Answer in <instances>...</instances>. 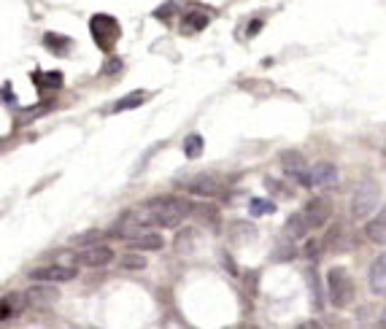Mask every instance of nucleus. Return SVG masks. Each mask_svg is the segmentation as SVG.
<instances>
[{
	"label": "nucleus",
	"mask_w": 386,
	"mask_h": 329,
	"mask_svg": "<svg viewBox=\"0 0 386 329\" xmlns=\"http://www.w3.org/2000/svg\"><path fill=\"white\" fill-rule=\"evenodd\" d=\"M365 238L375 246H386V205L365 225Z\"/></svg>",
	"instance_id": "nucleus-12"
},
{
	"label": "nucleus",
	"mask_w": 386,
	"mask_h": 329,
	"mask_svg": "<svg viewBox=\"0 0 386 329\" xmlns=\"http://www.w3.org/2000/svg\"><path fill=\"white\" fill-rule=\"evenodd\" d=\"M192 203H186L181 197H157L146 205V213L152 216V222L159 227H176L186 213H192Z\"/></svg>",
	"instance_id": "nucleus-1"
},
{
	"label": "nucleus",
	"mask_w": 386,
	"mask_h": 329,
	"mask_svg": "<svg viewBox=\"0 0 386 329\" xmlns=\"http://www.w3.org/2000/svg\"><path fill=\"white\" fill-rule=\"evenodd\" d=\"M340 181L338 167L332 162H319L308 170V186L313 189H327V186H335Z\"/></svg>",
	"instance_id": "nucleus-8"
},
{
	"label": "nucleus",
	"mask_w": 386,
	"mask_h": 329,
	"mask_svg": "<svg viewBox=\"0 0 386 329\" xmlns=\"http://www.w3.org/2000/svg\"><path fill=\"white\" fill-rule=\"evenodd\" d=\"M303 216H306V222L310 225V229H313V227H322L327 219H330V200H325V197L310 200L308 205L303 208Z\"/></svg>",
	"instance_id": "nucleus-11"
},
{
	"label": "nucleus",
	"mask_w": 386,
	"mask_h": 329,
	"mask_svg": "<svg viewBox=\"0 0 386 329\" xmlns=\"http://www.w3.org/2000/svg\"><path fill=\"white\" fill-rule=\"evenodd\" d=\"M176 184L181 189H186L189 195L198 197H211L219 192V179L214 173H198V176H189V179H179Z\"/></svg>",
	"instance_id": "nucleus-5"
},
{
	"label": "nucleus",
	"mask_w": 386,
	"mask_h": 329,
	"mask_svg": "<svg viewBox=\"0 0 386 329\" xmlns=\"http://www.w3.org/2000/svg\"><path fill=\"white\" fill-rule=\"evenodd\" d=\"M78 275L76 268L71 265H44V268L30 270V281H47V284H65Z\"/></svg>",
	"instance_id": "nucleus-6"
},
{
	"label": "nucleus",
	"mask_w": 386,
	"mask_h": 329,
	"mask_svg": "<svg viewBox=\"0 0 386 329\" xmlns=\"http://www.w3.org/2000/svg\"><path fill=\"white\" fill-rule=\"evenodd\" d=\"M208 22H211V19H208L205 11H195V8H192V11L184 16V32H200Z\"/></svg>",
	"instance_id": "nucleus-20"
},
{
	"label": "nucleus",
	"mask_w": 386,
	"mask_h": 329,
	"mask_svg": "<svg viewBox=\"0 0 386 329\" xmlns=\"http://www.w3.org/2000/svg\"><path fill=\"white\" fill-rule=\"evenodd\" d=\"M119 68H122V60H116V57H114V60L109 62V65H106V68H103V73H119Z\"/></svg>",
	"instance_id": "nucleus-26"
},
{
	"label": "nucleus",
	"mask_w": 386,
	"mask_h": 329,
	"mask_svg": "<svg viewBox=\"0 0 386 329\" xmlns=\"http://www.w3.org/2000/svg\"><path fill=\"white\" fill-rule=\"evenodd\" d=\"M165 246V240L159 238L157 232H143V235H133V249L140 251H159Z\"/></svg>",
	"instance_id": "nucleus-18"
},
{
	"label": "nucleus",
	"mask_w": 386,
	"mask_h": 329,
	"mask_svg": "<svg viewBox=\"0 0 386 329\" xmlns=\"http://www.w3.org/2000/svg\"><path fill=\"white\" fill-rule=\"evenodd\" d=\"M203 149H205V140H203L200 133H189L184 138V154L189 160H198L203 154Z\"/></svg>",
	"instance_id": "nucleus-21"
},
{
	"label": "nucleus",
	"mask_w": 386,
	"mask_h": 329,
	"mask_svg": "<svg viewBox=\"0 0 386 329\" xmlns=\"http://www.w3.org/2000/svg\"><path fill=\"white\" fill-rule=\"evenodd\" d=\"M370 292L386 294V254H381L370 268Z\"/></svg>",
	"instance_id": "nucleus-13"
},
{
	"label": "nucleus",
	"mask_w": 386,
	"mask_h": 329,
	"mask_svg": "<svg viewBox=\"0 0 386 329\" xmlns=\"http://www.w3.org/2000/svg\"><path fill=\"white\" fill-rule=\"evenodd\" d=\"M122 268L124 270H143V268H146V256H140V254H124L122 256Z\"/></svg>",
	"instance_id": "nucleus-25"
},
{
	"label": "nucleus",
	"mask_w": 386,
	"mask_h": 329,
	"mask_svg": "<svg viewBox=\"0 0 386 329\" xmlns=\"http://www.w3.org/2000/svg\"><path fill=\"white\" fill-rule=\"evenodd\" d=\"M32 84L41 90V95L54 92L62 87V76L60 73H32Z\"/></svg>",
	"instance_id": "nucleus-19"
},
{
	"label": "nucleus",
	"mask_w": 386,
	"mask_h": 329,
	"mask_svg": "<svg viewBox=\"0 0 386 329\" xmlns=\"http://www.w3.org/2000/svg\"><path fill=\"white\" fill-rule=\"evenodd\" d=\"M22 302H28V294H6L0 302V321H8L11 313H19Z\"/></svg>",
	"instance_id": "nucleus-17"
},
{
	"label": "nucleus",
	"mask_w": 386,
	"mask_h": 329,
	"mask_svg": "<svg viewBox=\"0 0 386 329\" xmlns=\"http://www.w3.org/2000/svg\"><path fill=\"white\" fill-rule=\"evenodd\" d=\"M306 275H308V281H310V302H313L316 311H322V308H325V302H322V286H319L322 281H319L316 270H308Z\"/></svg>",
	"instance_id": "nucleus-22"
},
{
	"label": "nucleus",
	"mask_w": 386,
	"mask_h": 329,
	"mask_svg": "<svg viewBox=\"0 0 386 329\" xmlns=\"http://www.w3.org/2000/svg\"><path fill=\"white\" fill-rule=\"evenodd\" d=\"M378 200H381V189H378L375 179H362L351 195V216L359 222L368 219L373 210L378 208Z\"/></svg>",
	"instance_id": "nucleus-2"
},
{
	"label": "nucleus",
	"mask_w": 386,
	"mask_h": 329,
	"mask_svg": "<svg viewBox=\"0 0 386 329\" xmlns=\"http://www.w3.org/2000/svg\"><path fill=\"white\" fill-rule=\"evenodd\" d=\"M248 210H251L254 219H260V216H265V213H273V210H276V203L263 200V197H254V200L248 203Z\"/></svg>",
	"instance_id": "nucleus-23"
},
{
	"label": "nucleus",
	"mask_w": 386,
	"mask_h": 329,
	"mask_svg": "<svg viewBox=\"0 0 386 329\" xmlns=\"http://www.w3.org/2000/svg\"><path fill=\"white\" fill-rule=\"evenodd\" d=\"M90 32H92L95 44L100 46L103 52H111L116 41L122 38V25H119V19L111 14H95L90 19Z\"/></svg>",
	"instance_id": "nucleus-4"
},
{
	"label": "nucleus",
	"mask_w": 386,
	"mask_h": 329,
	"mask_svg": "<svg viewBox=\"0 0 386 329\" xmlns=\"http://www.w3.org/2000/svg\"><path fill=\"white\" fill-rule=\"evenodd\" d=\"M111 259H114V251H111L109 246H95V249H84V251L76 256V262L87 265V268H106V265H111Z\"/></svg>",
	"instance_id": "nucleus-10"
},
{
	"label": "nucleus",
	"mask_w": 386,
	"mask_h": 329,
	"mask_svg": "<svg viewBox=\"0 0 386 329\" xmlns=\"http://www.w3.org/2000/svg\"><path fill=\"white\" fill-rule=\"evenodd\" d=\"M192 249H195V232H192V229L179 232V238H176V251H179V254H186V251H192Z\"/></svg>",
	"instance_id": "nucleus-24"
},
{
	"label": "nucleus",
	"mask_w": 386,
	"mask_h": 329,
	"mask_svg": "<svg viewBox=\"0 0 386 329\" xmlns=\"http://www.w3.org/2000/svg\"><path fill=\"white\" fill-rule=\"evenodd\" d=\"M230 238L232 243H238V246H246V243H251V240L257 238V227L248 225V222H232Z\"/></svg>",
	"instance_id": "nucleus-15"
},
{
	"label": "nucleus",
	"mask_w": 386,
	"mask_h": 329,
	"mask_svg": "<svg viewBox=\"0 0 386 329\" xmlns=\"http://www.w3.org/2000/svg\"><path fill=\"white\" fill-rule=\"evenodd\" d=\"M44 46H47L52 54H57V57H68V54H71V46H73V41H71L68 35L47 32V35H44Z\"/></svg>",
	"instance_id": "nucleus-14"
},
{
	"label": "nucleus",
	"mask_w": 386,
	"mask_h": 329,
	"mask_svg": "<svg viewBox=\"0 0 386 329\" xmlns=\"http://www.w3.org/2000/svg\"><path fill=\"white\" fill-rule=\"evenodd\" d=\"M260 25H263V22H260V19H254V22H251V30H248V35H257V32H260Z\"/></svg>",
	"instance_id": "nucleus-27"
},
{
	"label": "nucleus",
	"mask_w": 386,
	"mask_h": 329,
	"mask_svg": "<svg viewBox=\"0 0 386 329\" xmlns=\"http://www.w3.org/2000/svg\"><path fill=\"white\" fill-rule=\"evenodd\" d=\"M60 299V292L54 286H47V281H38L28 292V305H35V308H47V305H54Z\"/></svg>",
	"instance_id": "nucleus-9"
},
{
	"label": "nucleus",
	"mask_w": 386,
	"mask_h": 329,
	"mask_svg": "<svg viewBox=\"0 0 386 329\" xmlns=\"http://www.w3.org/2000/svg\"><path fill=\"white\" fill-rule=\"evenodd\" d=\"M327 294L335 308H349L354 302V281L343 268H332L327 273Z\"/></svg>",
	"instance_id": "nucleus-3"
},
{
	"label": "nucleus",
	"mask_w": 386,
	"mask_h": 329,
	"mask_svg": "<svg viewBox=\"0 0 386 329\" xmlns=\"http://www.w3.org/2000/svg\"><path fill=\"white\" fill-rule=\"evenodd\" d=\"M281 167L292 181L308 186V164H306V157L300 151H284L281 154Z\"/></svg>",
	"instance_id": "nucleus-7"
},
{
	"label": "nucleus",
	"mask_w": 386,
	"mask_h": 329,
	"mask_svg": "<svg viewBox=\"0 0 386 329\" xmlns=\"http://www.w3.org/2000/svg\"><path fill=\"white\" fill-rule=\"evenodd\" d=\"M146 90H135L130 92L127 97H122L119 103H114V108H111V114H122V111H133V108H140V105L146 103Z\"/></svg>",
	"instance_id": "nucleus-16"
}]
</instances>
